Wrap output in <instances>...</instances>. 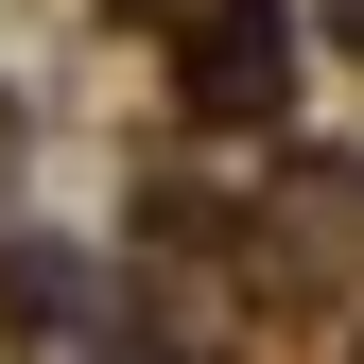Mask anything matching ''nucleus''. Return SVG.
<instances>
[{"instance_id":"3","label":"nucleus","mask_w":364,"mask_h":364,"mask_svg":"<svg viewBox=\"0 0 364 364\" xmlns=\"http://www.w3.org/2000/svg\"><path fill=\"white\" fill-rule=\"evenodd\" d=\"M330 35H347V70H364V0H330Z\"/></svg>"},{"instance_id":"1","label":"nucleus","mask_w":364,"mask_h":364,"mask_svg":"<svg viewBox=\"0 0 364 364\" xmlns=\"http://www.w3.org/2000/svg\"><path fill=\"white\" fill-rule=\"evenodd\" d=\"M0 330L35 364H208L191 312H173L139 260H87V243H0Z\"/></svg>"},{"instance_id":"2","label":"nucleus","mask_w":364,"mask_h":364,"mask_svg":"<svg viewBox=\"0 0 364 364\" xmlns=\"http://www.w3.org/2000/svg\"><path fill=\"white\" fill-rule=\"evenodd\" d=\"M173 105H191L208 139L278 122V105H295V0H191V53H173Z\"/></svg>"}]
</instances>
